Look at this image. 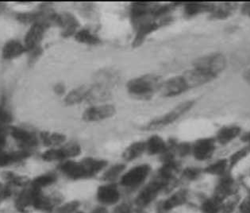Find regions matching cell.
I'll return each instance as SVG.
<instances>
[{
  "instance_id": "1",
  "label": "cell",
  "mask_w": 250,
  "mask_h": 213,
  "mask_svg": "<svg viewBox=\"0 0 250 213\" xmlns=\"http://www.w3.org/2000/svg\"><path fill=\"white\" fill-rule=\"evenodd\" d=\"M162 81L158 75L153 73L142 75L131 79L127 83V91L134 98L148 100L156 92H159Z\"/></svg>"
},
{
  "instance_id": "2",
  "label": "cell",
  "mask_w": 250,
  "mask_h": 213,
  "mask_svg": "<svg viewBox=\"0 0 250 213\" xmlns=\"http://www.w3.org/2000/svg\"><path fill=\"white\" fill-rule=\"evenodd\" d=\"M194 105H195L194 100H188V101L180 103L167 113L151 120L146 124V126L144 127V129L147 130H155L166 128L170 124H173L174 122L178 120L180 116H182L188 111H190Z\"/></svg>"
},
{
  "instance_id": "3",
  "label": "cell",
  "mask_w": 250,
  "mask_h": 213,
  "mask_svg": "<svg viewBox=\"0 0 250 213\" xmlns=\"http://www.w3.org/2000/svg\"><path fill=\"white\" fill-rule=\"evenodd\" d=\"M227 66V59L222 53H212L203 56L194 62V67L206 71L215 77Z\"/></svg>"
},
{
  "instance_id": "4",
  "label": "cell",
  "mask_w": 250,
  "mask_h": 213,
  "mask_svg": "<svg viewBox=\"0 0 250 213\" xmlns=\"http://www.w3.org/2000/svg\"><path fill=\"white\" fill-rule=\"evenodd\" d=\"M174 180V179H173ZM173 180L166 181L157 177V179L148 184L136 199V204L139 207H146L157 197L161 190L167 187Z\"/></svg>"
},
{
  "instance_id": "5",
  "label": "cell",
  "mask_w": 250,
  "mask_h": 213,
  "mask_svg": "<svg viewBox=\"0 0 250 213\" xmlns=\"http://www.w3.org/2000/svg\"><path fill=\"white\" fill-rule=\"evenodd\" d=\"M116 111V107L112 105H93L85 110L83 120L88 123L102 121L113 117Z\"/></svg>"
},
{
  "instance_id": "6",
  "label": "cell",
  "mask_w": 250,
  "mask_h": 213,
  "mask_svg": "<svg viewBox=\"0 0 250 213\" xmlns=\"http://www.w3.org/2000/svg\"><path fill=\"white\" fill-rule=\"evenodd\" d=\"M151 168L148 165H141L131 169L123 175L121 184L125 187H136L146 179L150 173Z\"/></svg>"
},
{
  "instance_id": "7",
  "label": "cell",
  "mask_w": 250,
  "mask_h": 213,
  "mask_svg": "<svg viewBox=\"0 0 250 213\" xmlns=\"http://www.w3.org/2000/svg\"><path fill=\"white\" fill-rule=\"evenodd\" d=\"M188 89L182 76L172 77L162 81L160 86L159 92L164 97H174L184 93Z\"/></svg>"
},
{
  "instance_id": "8",
  "label": "cell",
  "mask_w": 250,
  "mask_h": 213,
  "mask_svg": "<svg viewBox=\"0 0 250 213\" xmlns=\"http://www.w3.org/2000/svg\"><path fill=\"white\" fill-rule=\"evenodd\" d=\"M182 77L188 87L191 88V87H199L209 83L215 79L216 77L206 71L194 67L191 69L185 72L182 75Z\"/></svg>"
},
{
  "instance_id": "9",
  "label": "cell",
  "mask_w": 250,
  "mask_h": 213,
  "mask_svg": "<svg viewBox=\"0 0 250 213\" xmlns=\"http://www.w3.org/2000/svg\"><path fill=\"white\" fill-rule=\"evenodd\" d=\"M9 130L11 136L19 143L21 149L30 150L38 146L39 141L34 133L19 127H11Z\"/></svg>"
},
{
  "instance_id": "10",
  "label": "cell",
  "mask_w": 250,
  "mask_h": 213,
  "mask_svg": "<svg viewBox=\"0 0 250 213\" xmlns=\"http://www.w3.org/2000/svg\"><path fill=\"white\" fill-rule=\"evenodd\" d=\"M54 24L58 25L62 29V36L68 37L75 35L78 31L80 23L77 18L69 12L57 14L54 20Z\"/></svg>"
},
{
  "instance_id": "11",
  "label": "cell",
  "mask_w": 250,
  "mask_h": 213,
  "mask_svg": "<svg viewBox=\"0 0 250 213\" xmlns=\"http://www.w3.org/2000/svg\"><path fill=\"white\" fill-rule=\"evenodd\" d=\"M162 22L154 20H148L137 26L135 37L133 41V46L138 47L144 43L149 34H153L162 25Z\"/></svg>"
},
{
  "instance_id": "12",
  "label": "cell",
  "mask_w": 250,
  "mask_h": 213,
  "mask_svg": "<svg viewBox=\"0 0 250 213\" xmlns=\"http://www.w3.org/2000/svg\"><path fill=\"white\" fill-rule=\"evenodd\" d=\"M46 29V26L42 24H33L24 39V46L26 47V50H33L39 46Z\"/></svg>"
},
{
  "instance_id": "13",
  "label": "cell",
  "mask_w": 250,
  "mask_h": 213,
  "mask_svg": "<svg viewBox=\"0 0 250 213\" xmlns=\"http://www.w3.org/2000/svg\"><path fill=\"white\" fill-rule=\"evenodd\" d=\"M33 188V187H32ZM34 202H33V208L40 210V211L49 212L51 211L55 205H58L60 203L59 196H45L42 192V190L34 189Z\"/></svg>"
},
{
  "instance_id": "14",
  "label": "cell",
  "mask_w": 250,
  "mask_h": 213,
  "mask_svg": "<svg viewBox=\"0 0 250 213\" xmlns=\"http://www.w3.org/2000/svg\"><path fill=\"white\" fill-rule=\"evenodd\" d=\"M215 149L213 139H202L198 140L192 147L193 154L199 161L208 160L211 157Z\"/></svg>"
},
{
  "instance_id": "15",
  "label": "cell",
  "mask_w": 250,
  "mask_h": 213,
  "mask_svg": "<svg viewBox=\"0 0 250 213\" xmlns=\"http://www.w3.org/2000/svg\"><path fill=\"white\" fill-rule=\"evenodd\" d=\"M119 81L120 75L117 71L113 68H104L96 73L94 84L110 90L118 85Z\"/></svg>"
},
{
  "instance_id": "16",
  "label": "cell",
  "mask_w": 250,
  "mask_h": 213,
  "mask_svg": "<svg viewBox=\"0 0 250 213\" xmlns=\"http://www.w3.org/2000/svg\"><path fill=\"white\" fill-rule=\"evenodd\" d=\"M60 170L62 173L70 179L80 180L87 178L84 170H83L81 162H77L72 161V160H68L61 165Z\"/></svg>"
},
{
  "instance_id": "17",
  "label": "cell",
  "mask_w": 250,
  "mask_h": 213,
  "mask_svg": "<svg viewBox=\"0 0 250 213\" xmlns=\"http://www.w3.org/2000/svg\"><path fill=\"white\" fill-rule=\"evenodd\" d=\"M97 197L104 205H114L120 199V193L114 185H105L98 189Z\"/></svg>"
},
{
  "instance_id": "18",
  "label": "cell",
  "mask_w": 250,
  "mask_h": 213,
  "mask_svg": "<svg viewBox=\"0 0 250 213\" xmlns=\"http://www.w3.org/2000/svg\"><path fill=\"white\" fill-rule=\"evenodd\" d=\"M30 154L31 153L30 150H26V149H21L19 151L10 152V153L2 151V149H0V167H7L14 163L21 162L29 158Z\"/></svg>"
},
{
  "instance_id": "19",
  "label": "cell",
  "mask_w": 250,
  "mask_h": 213,
  "mask_svg": "<svg viewBox=\"0 0 250 213\" xmlns=\"http://www.w3.org/2000/svg\"><path fill=\"white\" fill-rule=\"evenodd\" d=\"M26 51V47L20 41L9 40L2 47V56L6 60H12Z\"/></svg>"
},
{
  "instance_id": "20",
  "label": "cell",
  "mask_w": 250,
  "mask_h": 213,
  "mask_svg": "<svg viewBox=\"0 0 250 213\" xmlns=\"http://www.w3.org/2000/svg\"><path fill=\"white\" fill-rule=\"evenodd\" d=\"M83 170H84L86 177H91L96 176L100 171L104 170L107 165V162L104 160L96 159L93 158H85L81 162Z\"/></svg>"
},
{
  "instance_id": "21",
  "label": "cell",
  "mask_w": 250,
  "mask_h": 213,
  "mask_svg": "<svg viewBox=\"0 0 250 213\" xmlns=\"http://www.w3.org/2000/svg\"><path fill=\"white\" fill-rule=\"evenodd\" d=\"M110 96H111V94H110V89L94 84L89 87V91L87 93L86 102L90 103V104L104 102L108 100Z\"/></svg>"
},
{
  "instance_id": "22",
  "label": "cell",
  "mask_w": 250,
  "mask_h": 213,
  "mask_svg": "<svg viewBox=\"0 0 250 213\" xmlns=\"http://www.w3.org/2000/svg\"><path fill=\"white\" fill-rule=\"evenodd\" d=\"M34 190L31 186L24 190L15 200V208L20 213H25L32 207L34 202Z\"/></svg>"
},
{
  "instance_id": "23",
  "label": "cell",
  "mask_w": 250,
  "mask_h": 213,
  "mask_svg": "<svg viewBox=\"0 0 250 213\" xmlns=\"http://www.w3.org/2000/svg\"><path fill=\"white\" fill-rule=\"evenodd\" d=\"M89 87L88 85H81L72 89L64 97V103L68 106H72L86 101Z\"/></svg>"
},
{
  "instance_id": "24",
  "label": "cell",
  "mask_w": 250,
  "mask_h": 213,
  "mask_svg": "<svg viewBox=\"0 0 250 213\" xmlns=\"http://www.w3.org/2000/svg\"><path fill=\"white\" fill-rule=\"evenodd\" d=\"M237 8L234 2H224L218 6H213L210 11V18L213 20H223L230 17Z\"/></svg>"
},
{
  "instance_id": "25",
  "label": "cell",
  "mask_w": 250,
  "mask_h": 213,
  "mask_svg": "<svg viewBox=\"0 0 250 213\" xmlns=\"http://www.w3.org/2000/svg\"><path fill=\"white\" fill-rule=\"evenodd\" d=\"M167 143L158 135H153L146 143V150L149 155L162 154L166 151Z\"/></svg>"
},
{
  "instance_id": "26",
  "label": "cell",
  "mask_w": 250,
  "mask_h": 213,
  "mask_svg": "<svg viewBox=\"0 0 250 213\" xmlns=\"http://www.w3.org/2000/svg\"><path fill=\"white\" fill-rule=\"evenodd\" d=\"M145 151H146V143L141 141L135 142L131 143L126 149H125L123 153V158L125 161L130 162L139 158Z\"/></svg>"
},
{
  "instance_id": "27",
  "label": "cell",
  "mask_w": 250,
  "mask_h": 213,
  "mask_svg": "<svg viewBox=\"0 0 250 213\" xmlns=\"http://www.w3.org/2000/svg\"><path fill=\"white\" fill-rule=\"evenodd\" d=\"M241 133V129L237 126L225 127L217 134V139L221 144H227L237 138Z\"/></svg>"
},
{
  "instance_id": "28",
  "label": "cell",
  "mask_w": 250,
  "mask_h": 213,
  "mask_svg": "<svg viewBox=\"0 0 250 213\" xmlns=\"http://www.w3.org/2000/svg\"><path fill=\"white\" fill-rule=\"evenodd\" d=\"M41 140L45 147H54L61 145L66 141L64 134L58 132H49L42 131L40 134Z\"/></svg>"
},
{
  "instance_id": "29",
  "label": "cell",
  "mask_w": 250,
  "mask_h": 213,
  "mask_svg": "<svg viewBox=\"0 0 250 213\" xmlns=\"http://www.w3.org/2000/svg\"><path fill=\"white\" fill-rule=\"evenodd\" d=\"M75 39L78 43L85 45H96L100 44V39L87 29H81L75 34Z\"/></svg>"
},
{
  "instance_id": "30",
  "label": "cell",
  "mask_w": 250,
  "mask_h": 213,
  "mask_svg": "<svg viewBox=\"0 0 250 213\" xmlns=\"http://www.w3.org/2000/svg\"><path fill=\"white\" fill-rule=\"evenodd\" d=\"M214 5L201 3V2H188L185 5V13L188 17H192L204 12H209L213 9Z\"/></svg>"
},
{
  "instance_id": "31",
  "label": "cell",
  "mask_w": 250,
  "mask_h": 213,
  "mask_svg": "<svg viewBox=\"0 0 250 213\" xmlns=\"http://www.w3.org/2000/svg\"><path fill=\"white\" fill-rule=\"evenodd\" d=\"M232 186H233V181L230 178H227V177L223 178L215 189L214 198L219 202H222L230 194Z\"/></svg>"
},
{
  "instance_id": "32",
  "label": "cell",
  "mask_w": 250,
  "mask_h": 213,
  "mask_svg": "<svg viewBox=\"0 0 250 213\" xmlns=\"http://www.w3.org/2000/svg\"><path fill=\"white\" fill-rule=\"evenodd\" d=\"M2 177L7 183L17 186V187L26 188L30 185V179L25 176L16 174L11 171H5L2 173Z\"/></svg>"
},
{
  "instance_id": "33",
  "label": "cell",
  "mask_w": 250,
  "mask_h": 213,
  "mask_svg": "<svg viewBox=\"0 0 250 213\" xmlns=\"http://www.w3.org/2000/svg\"><path fill=\"white\" fill-rule=\"evenodd\" d=\"M187 200V192L185 190H180L179 192L173 194L164 203L163 209L166 211H169L176 207L180 206L185 204Z\"/></svg>"
},
{
  "instance_id": "34",
  "label": "cell",
  "mask_w": 250,
  "mask_h": 213,
  "mask_svg": "<svg viewBox=\"0 0 250 213\" xmlns=\"http://www.w3.org/2000/svg\"><path fill=\"white\" fill-rule=\"evenodd\" d=\"M56 181H57L56 174L52 173H45V174L40 175L36 178H34L30 182V186L34 189L42 190V188L51 186L52 184L55 183Z\"/></svg>"
},
{
  "instance_id": "35",
  "label": "cell",
  "mask_w": 250,
  "mask_h": 213,
  "mask_svg": "<svg viewBox=\"0 0 250 213\" xmlns=\"http://www.w3.org/2000/svg\"><path fill=\"white\" fill-rule=\"evenodd\" d=\"M17 20L22 23H38L40 20V10L32 12H22L16 15Z\"/></svg>"
},
{
  "instance_id": "36",
  "label": "cell",
  "mask_w": 250,
  "mask_h": 213,
  "mask_svg": "<svg viewBox=\"0 0 250 213\" xmlns=\"http://www.w3.org/2000/svg\"><path fill=\"white\" fill-rule=\"evenodd\" d=\"M125 168V165H115L114 167H110L106 171V173L103 176V179L106 181H114L119 177V175L123 173Z\"/></svg>"
},
{
  "instance_id": "37",
  "label": "cell",
  "mask_w": 250,
  "mask_h": 213,
  "mask_svg": "<svg viewBox=\"0 0 250 213\" xmlns=\"http://www.w3.org/2000/svg\"><path fill=\"white\" fill-rule=\"evenodd\" d=\"M227 160H219L205 169L206 173L212 175H223L227 167Z\"/></svg>"
},
{
  "instance_id": "38",
  "label": "cell",
  "mask_w": 250,
  "mask_h": 213,
  "mask_svg": "<svg viewBox=\"0 0 250 213\" xmlns=\"http://www.w3.org/2000/svg\"><path fill=\"white\" fill-rule=\"evenodd\" d=\"M42 158L45 162H55V161H62L64 159V153L62 151V148L59 149H48L44 152L42 155Z\"/></svg>"
},
{
  "instance_id": "39",
  "label": "cell",
  "mask_w": 250,
  "mask_h": 213,
  "mask_svg": "<svg viewBox=\"0 0 250 213\" xmlns=\"http://www.w3.org/2000/svg\"><path fill=\"white\" fill-rule=\"evenodd\" d=\"M62 149L64 153V159L75 158V157L80 155L81 153V147L77 143H68L67 145L62 147Z\"/></svg>"
},
{
  "instance_id": "40",
  "label": "cell",
  "mask_w": 250,
  "mask_h": 213,
  "mask_svg": "<svg viewBox=\"0 0 250 213\" xmlns=\"http://www.w3.org/2000/svg\"><path fill=\"white\" fill-rule=\"evenodd\" d=\"M220 203L214 198L207 200L202 205V211L204 213H218L221 209Z\"/></svg>"
},
{
  "instance_id": "41",
  "label": "cell",
  "mask_w": 250,
  "mask_h": 213,
  "mask_svg": "<svg viewBox=\"0 0 250 213\" xmlns=\"http://www.w3.org/2000/svg\"><path fill=\"white\" fill-rule=\"evenodd\" d=\"M81 203L77 200H72L71 202L66 203L65 205L60 207L58 213H73L77 211Z\"/></svg>"
},
{
  "instance_id": "42",
  "label": "cell",
  "mask_w": 250,
  "mask_h": 213,
  "mask_svg": "<svg viewBox=\"0 0 250 213\" xmlns=\"http://www.w3.org/2000/svg\"><path fill=\"white\" fill-rule=\"evenodd\" d=\"M249 152V148H244V149H240L238 151L233 153L229 158V166L230 167H233L238 163V162L245 158Z\"/></svg>"
},
{
  "instance_id": "43",
  "label": "cell",
  "mask_w": 250,
  "mask_h": 213,
  "mask_svg": "<svg viewBox=\"0 0 250 213\" xmlns=\"http://www.w3.org/2000/svg\"><path fill=\"white\" fill-rule=\"evenodd\" d=\"M13 120V116L10 111H7L4 106H0V124H10Z\"/></svg>"
},
{
  "instance_id": "44",
  "label": "cell",
  "mask_w": 250,
  "mask_h": 213,
  "mask_svg": "<svg viewBox=\"0 0 250 213\" xmlns=\"http://www.w3.org/2000/svg\"><path fill=\"white\" fill-rule=\"evenodd\" d=\"M201 171L197 168H187L184 170V176L187 179L195 180L200 175Z\"/></svg>"
},
{
  "instance_id": "45",
  "label": "cell",
  "mask_w": 250,
  "mask_h": 213,
  "mask_svg": "<svg viewBox=\"0 0 250 213\" xmlns=\"http://www.w3.org/2000/svg\"><path fill=\"white\" fill-rule=\"evenodd\" d=\"M191 150H192L191 146L188 144V143H180V144L176 145V153L177 152L182 157L183 156L188 155Z\"/></svg>"
},
{
  "instance_id": "46",
  "label": "cell",
  "mask_w": 250,
  "mask_h": 213,
  "mask_svg": "<svg viewBox=\"0 0 250 213\" xmlns=\"http://www.w3.org/2000/svg\"><path fill=\"white\" fill-rule=\"evenodd\" d=\"M11 188L0 182V200H6L11 196Z\"/></svg>"
},
{
  "instance_id": "47",
  "label": "cell",
  "mask_w": 250,
  "mask_h": 213,
  "mask_svg": "<svg viewBox=\"0 0 250 213\" xmlns=\"http://www.w3.org/2000/svg\"><path fill=\"white\" fill-rule=\"evenodd\" d=\"M7 131L3 127L0 126V149H2L7 143Z\"/></svg>"
},
{
  "instance_id": "48",
  "label": "cell",
  "mask_w": 250,
  "mask_h": 213,
  "mask_svg": "<svg viewBox=\"0 0 250 213\" xmlns=\"http://www.w3.org/2000/svg\"><path fill=\"white\" fill-rule=\"evenodd\" d=\"M240 210L242 213H250V195L242 201L240 205Z\"/></svg>"
},
{
  "instance_id": "49",
  "label": "cell",
  "mask_w": 250,
  "mask_h": 213,
  "mask_svg": "<svg viewBox=\"0 0 250 213\" xmlns=\"http://www.w3.org/2000/svg\"><path fill=\"white\" fill-rule=\"evenodd\" d=\"M53 90H54V92H55L57 95H58V96H62V95H64V94L65 93L66 87L64 84L58 83L54 85Z\"/></svg>"
},
{
  "instance_id": "50",
  "label": "cell",
  "mask_w": 250,
  "mask_h": 213,
  "mask_svg": "<svg viewBox=\"0 0 250 213\" xmlns=\"http://www.w3.org/2000/svg\"><path fill=\"white\" fill-rule=\"evenodd\" d=\"M242 13L245 16L250 18V2H245V3L242 5Z\"/></svg>"
},
{
  "instance_id": "51",
  "label": "cell",
  "mask_w": 250,
  "mask_h": 213,
  "mask_svg": "<svg viewBox=\"0 0 250 213\" xmlns=\"http://www.w3.org/2000/svg\"><path fill=\"white\" fill-rule=\"evenodd\" d=\"M130 209L127 205H123L121 206H119L118 209H116L115 213H129Z\"/></svg>"
},
{
  "instance_id": "52",
  "label": "cell",
  "mask_w": 250,
  "mask_h": 213,
  "mask_svg": "<svg viewBox=\"0 0 250 213\" xmlns=\"http://www.w3.org/2000/svg\"><path fill=\"white\" fill-rule=\"evenodd\" d=\"M244 79L246 80L250 85V68H247L243 73Z\"/></svg>"
},
{
  "instance_id": "53",
  "label": "cell",
  "mask_w": 250,
  "mask_h": 213,
  "mask_svg": "<svg viewBox=\"0 0 250 213\" xmlns=\"http://www.w3.org/2000/svg\"><path fill=\"white\" fill-rule=\"evenodd\" d=\"M107 213V210L106 209H104V208H97V209H95L94 210L93 213Z\"/></svg>"
},
{
  "instance_id": "54",
  "label": "cell",
  "mask_w": 250,
  "mask_h": 213,
  "mask_svg": "<svg viewBox=\"0 0 250 213\" xmlns=\"http://www.w3.org/2000/svg\"><path fill=\"white\" fill-rule=\"evenodd\" d=\"M6 7H7V6H6L5 2H0V14L2 13V12L4 11Z\"/></svg>"
},
{
  "instance_id": "55",
  "label": "cell",
  "mask_w": 250,
  "mask_h": 213,
  "mask_svg": "<svg viewBox=\"0 0 250 213\" xmlns=\"http://www.w3.org/2000/svg\"><path fill=\"white\" fill-rule=\"evenodd\" d=\"M243 139L245 142H247V143H250V132L248 133V134H246L245 136L243 137Z\"/></svg>"
},
{
  "instance_id": "56",
  "label": "cell",
  "mask_w": 250,
  "mask_h": 213,
  "mask_svg": "<svg viewBox=\"0 0 250 213\" xmlns=\"http://www.w3.org/2000/svg\"></svg>"
}]
</instances>
